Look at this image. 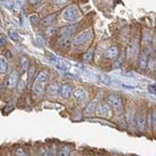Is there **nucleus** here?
Masks as SVG:
<instances>
[{
    "label": "nucleus",
    "instance_id": "f257e3e1",
    "mask_svg": "<svg viewBox=\"0 0 156 156\" xmlns=\"http://www.w3.org/2000/svg\"><path fill=\"white\" fill-rule=\"evenodd\" d=\"M49 79V73L46 70L41 71L39 74L37 75L35 81H34V84L32 87V91L34 93V95H41L42 93L45 90L46 84Z\"/></svg>",
    "mask_w": 156,
    "mask_h": 156
},
{
    "label": "nucleus",
    "instance_id": "f03ea898",
    "mask_svg": "<svg viewBox=\"0 0 156 156\" xmlns=\"http://www.w3.org/2000/svg\"><path fill=\"white\" fill-rule=\"evenodd\" d=\"M62 17L66 22H69V23L75 22L80 18V11L78 10V8L76 6H74V5H72V6H67L62 11Z\"/></svg>",
    "mask_w": 156,
    "mask_h": 156
},
{
    "label": "nucleus",
    "instance_id": "7ed1b4c3",
    "mask_svg": "<svg viewBox=\"0 0 156 156\" xmlns=\"http://www.w3.org/2000/svg\"><path fill=\"white\" fill-rule=\"evenodd\" d=\"M139 55V41L138 39H133L128 48H127V57H128L130 60H136L138 58Z\"/></svg>",
    "mask_w": 156,
    "mask_h": 156
},
{
    "label": "nucleus",
    "instance_id": "20e7f679",
    "mask_svg": "<svg viewBox=\"0 0 156 156\" xmlns=\"http://www.w3.org/2000/svg\"><path fill=\"white\" fill-rule=\"evenodd\" d=\"M91 37H92V31L91 30L82 31L81 33H79L74 38V40H73V45H75V46L83 45V44H85Z\"/></svg>",
    "mask_w": 156,
    "mask_h": 156
},
{
    "label": "nucleus",
    "instance_id": "39448f33",
    "mask_svg": "<svg viewBox=\"0 0 156 156\" xmlns=\"http://www.w3.org/2000/svg\"><path fill=\"white\" fill-rule=\"evenodd\" d=\"M48 58H49V61H50L53 63V65L55 66V67H57L58 70H62V71L67 70L68 65L65 61L61 60V58H58V57L52 55V54H49Z\"/></svg>",
    "mask_w": 156,
    "mask_h": 156
},
{
    "label": "nucleus",
    "instance_id": "423d86ee",
    "mask_svg": "<svg viewBox=\"0 0 156 156\" xmlns=\"http://www.w3.org/2000/svg\"><path fill=\"white\" fill-rule=\"evenodd\" d=\"M107 102L109 106L114 110H121L122 109V99L119 96L110 95L107 98Z\"/></svg>",
    "mask_w": 156,
    "mask_h": 156
},
{
    "label": "nucleus",
    "instance_id": "0eeeda50",
    "mask_svg": "<svg viewBox=\"0 0 156 156\" xmlns=\"http://www.w3.org/2000/svg\"><path fill=\"white\" fill-rule=\"evenodd\" d=\"M97 114L98 116L104 117V118H109L112 115V110L109 105H101L98 107L97 109Z\"/></svg>",
    "mask_w": 156,
    "mask_h": 156
},
{
    "label": "nucleus",
    "instance_id": "6e6552de",
    "mask_svg": "<svg viewBox=\"0 0 156 156\" xmlns=\"http://www.w3.org/2000/svg\"><path fill=\"white\" fill-rule=\"evenodd\" d=\"M73 97L78 102H81L87 99V92L82 87H78L73 91Z\"/></svg>",
    "mask_w": 156,
    "mask_h": 156
},
{
    "label": "nucleus",
    "instance_id": "1a4fd4ad",
    "mask_svg": "<svg viewBox=\"0 0 156 156\" xmlns=\"http://www.w3.org/2000/svg\"><path fill=\"white\" fill-rule=\"evenodd\" d=\"M18 81H19V72L18 71H13L8 77L7 87L10 88V89H13V88H15L17 86Z\"/></svg>",
    "mask_w": 156,
    "mask_h": 156
},
{
    "label": "nucleus",
    "instance_id": "9d476101",
    "mask_svg": "<svg viewBox=\"0 0 156 156\" xmlns=\"http://www.w3.org/2000/svg\"><path fill=\"white\" fill-rule=\"evenodd\" d=\"M96 109H97V100H94V101H90L89 104L85 106L84 113L87 116H91L96 112Z\"/></svg>",
    "mask_w": 156,
    "mask_h": 156
},
{
    "label": "nucleus",
    "instance_id": "9b49d317",
    "mask_svg": "<svg viewBox=\"0 0 156 156\" xmlns=\"http://www.w3.org/2000/svg\"><path fill=\"white\" fill-rule=\"evenodd\" d=\"M61 96L63 98V99H68L71 95V92H72V87L70 84L68 83H65L62 87H61Z\"/></svg>",
    "mask_w": 156,
    "mask_h": 156
},
{
    "label": "nucleus",
    "instance_id": "f8f14e48",
    "mask_svg": "<svg viewBox=\"0 0 156 156\" xmlns=\"http://www.w3.org/2000/svg\"><path fill=\"white\" fill-rule=\"evenodd\" d=\"M77 28V24H73V26H68L61 28L60 35L61 36H70L73 32H75Z\"/></svg>",
    "mask_w": 156,
    "mask_h": 156
},
{
    "label": "nucleus",
    "instance_id": "ddd939ff",
    "mask_svg": "<svg viewBox=\"0 0 156 156\" xmlns=\"http://www.w3.org/2000/svg\"><path fill=\"white\" fill-rule=\"evenodd\" d=\"M118 54H119L118 49H117L116 47H114V46L109 47L105 51V56H106V58H110V60H115V58L118 57Z\"/></svg>",
    "mask_w": 156,
    "mask_h": 156
},
{
    "label": "nucleus",
    "instance_id": "4468645a",
    "mask_svg": "<svg viewBox=\"0 0 156 156\" xmlns=\"http://www.w3.org/2000/svg\"><path fill=\"white\" fill-rule=\"evenodd\" d=\"M58 91H60V86H58V83H53L50 86L48 87V90H47V93H48V96L50 97H57L58 94Z\"/></svg>",
    "mask_w": 156,
    "mask_h": 156
},
{
    "label": "nucleus",
    "instance_id": "2eb2a0df",
    "mask_svg": "<svg viewBox=\"0 0 156 156\" xmlns=\"http://www.w3.org/2000/svg\"><path fill=\"white\" fill-rule=\"evenodd\" d=\"M136 123H138V127L140 131L144 132L145 129V126H146V119H145V116L144 115H140L136 119Z\"/></svg>",
    "mask_w": 156,
    "mask_h": 156
},
{
    "label": "nucleus",
    "instance_id": "dca6fc26",
    "mask_svg": "<svg viewBox=\"0 0 156 156\" xmlns=\"http://www.w3.org/2000/svg\"><path fill=\"white\" fill-rule=\"evenodd\" d=\"M8 70V63L3 57H0V74H5Z\"/></svg>",
    "mask_w": 156,
    "mask_h": 156
},
{
    "label": "nucleus",
    "instance_id": "f3484780",
    "mask_svg": "<svg viewBox=\"0 0 156 156\" xmlns=\"http://www.w3.org/2000/svg\"><path fill=\"white\" fill-rule=\"evenodd\" d=\"M56 21V16L55 15H50V16H47L46 18H44L42 20V24L44 26H51Z\"/></svg>",
    "mask_w": 156,
    "mask_h": 156
},
{
    "label": "nucleus",
    "instance_id": "a211bd4d",
    "mask_svg": "<svg viewBox=\"0 0 156 156\" xmlns=\"http://www.w3.org/2000/svg\"><path fill=\"white\" fill-rule=\"evenodd\" d=\"M69 154H70V148L68 146H62L58 152V156H69Z\"/></svg>",
    "mask_w": 156,
    "mask_h": 156
},
{
    "label": "nucleus",
    "instance_id": "6ab92c4d",
    "mask_svg": "<svg viewBox=\"0 0 156 156\" xmlns=\"http://www.w3.org/2000/svg\"><path fill=\"white\" fill-rule=\"evenodd\" d=\"M147 57H146L145 54H143L140 57V67L141 69H145L146 66H147Z\"/></svg>",
    "mask_w": 156,
    "mask_h": 156
},
{
    "label": "nucleus",
    "instance_id": "aec40b11",
    "mask_svg": "<svg viewBox=\"0 0 156 156\" xmlns=\"http://www.w3.org/2000/svg\"><path fill=\"white\" fill-rule=\"evenodd\" d=\"M9 36L11 37L14 41H20L21 40V37H20L18 31H16V29H10L9 30Z\"/></svg>",
    "mask_w": 156,
    "mask_h": 156
},
{
    "label": "nucleus",
    "instance_id": "412c9836",
    "mask_svg": "<svg viewBox=\"0 0 156 156\" xmlns=\"http://www.w3.org/2000/svg\"><path fill=\"white\" fill-rule=\"evenodd\" d=\"M28 66H29L28 60H27V58H23L22 61H21V63H20V68H21V70L26 71L28 68Z\"/></svg>",
    "mask_w": 156,
    "mask_h": 156
},
{
    "label": "nucleus",
    "instance_id": "4be33fe9",
    "mask_svg": "<svg viewBox=\"0 0 156 156\" xmlns=\"http://www.w3.org/2000/svg\"><path fill=\"white\" fill-rule=\"evenodd\" d=\"M151 126H152L153 132L156 134V109H153L151 112Z\"/></svg>",
    "mask_w": 156,
    "mask_h": 156
},
{
    "label": "nucleus",
    "instance_id": "5701e85b",
    "mask_svg": "<svg viewBox=\"0 0 156 156\" xmlns=\"http://www.w3.org/2000/svg\"><path fill=\"white\" fill-rule=\"evenodd\" d=\"M93 56H94V51H93V50H89V51H87L84 54L83 58H84V61H86V62H91L93 60Z\"/></svg>",
    "mask_w": 156,
    "mask_h": 156
},
{
    "label": "nucleus",
    "instance_id": "b1692460",
    "mask_svg": "<svg viewBox=\"0 0 156 156\" xmlns=\"http://www.w3.org/2000/svg\"><path fill=\"white\" fill-rule=\"evenodd\" d=\"M15 156H29L26 151L22 148H18L15 150Z\"/></svg>",
    "mask_w": 156,
    "mask_h": 156
},
{
    "label": "nucleus",
    "instance_id": "393cba45",
    "mask_svg": "<svg viewBox=\"0 0 156 156\" xmlns=\"http://www.w3.org/2000/svg\"><path fill=\"white\" fill-rule=\"evenodd\" d=\"M6 42H7V37H6V35H5V34H3V33H0V47L4 46L5 44H6Z\"/></svg>",
    "mask_w": 156,
    "mask_h": 156
},
{
    "label": "nucleus",
    "instance_id": "a878e982",
    "mask_svg": "<svg viewBox=\"0 0 156 156\" xmlns=\"http://www.w3.org/2000/svg\"><path fill=\"white\" fill-rule=\"evenodd\" d=\"M147 90L150 94L152 95H156V85L152 84V85H148L147 86Z\"/></svg>",
    "mask_w": 156,
    "mask_h": 156
},
{
    "label": "nucleus",
    "instance_id": "bb28decb",
    "mask_svg": "<svg viewBox=\"0 0 156 156\" xmlns=\"http://www.w3.org/2000/svg\"><path fill=\"white\" fill-rule=\"evenodd\" d=\"M48 153H49V156H58L57 155V151H56V147L54 145H52L50 149H49L48 151Z\"/></svg>",
    "mask_w": 156,
    "mask_h": 156
},
{
    "label": "nucleus",
    "instance_id": "cd10ccee",
    "mask_svg": "<svg viewBox=\"0 0 156 156\" xmlns=\"http://www.w3.org/2000/svg\"><path fill=\"white\" fill-rule=\"evenodd\" d=\"M38 156H49V153H48V151L45 148L42 147L38 151Z\"/></svg>",
    "mask_w": 156,
    "mask_h": 156
},
{
    "label": "nucleus",
    "instance_id": "c85d7f7f",
    "mask_svg": "<svg viewBox=\"0 0 156 156\" xmlns=\"http://www.w3.org/2000/svg\"><path fill=\"white\" fill-rule=\"evenodd\" d=\"M67 1L68 0H54V3H55L56 5H58V6H62V5L66 4Z\"/></svg>",
    "mask_w": 156,
    "mask_h": 156
},
{
    "label": "nucleus",
    "instance_id": "c756f323",
    "mask_svg": "<svg viewBox=\"0 0 156 156\" xmlns=\"http://www.w3.org/2000/svg\"><path fill=\"white\" fill-rule=\"evenodd\" d=\"M37 1H39V0H30V2H31V3H36Z\"/></svg>",
    "mask_w": 156,
    "mask_h": 156
}]
</instances>
